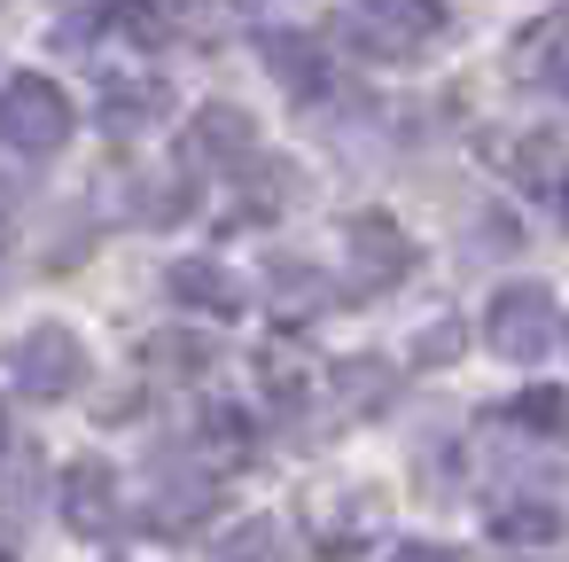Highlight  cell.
Returning a JSON list of instances; mask_svg holds the SVG:
<instances>
[{"label":"cell","mask_w":569,"mask_h":562,"mask_svg":"<svg viewBox=\"0 0 569 562\" xmlns=\"http://www.w3.org/2000/svg\"><path fill=\"white\" fill-rule=\"evenodd\" d=\"M483 344L499 352V359H546L553 344H561V305L538 289V282H507L491 305H483Z\"/></svg>","instance_id":"1"},{"label":"cell","mask_w":569,"mask_h":562,"mask_svg":"<svg viewBox=\"0 0 569 562\" xmlns=\"http://www.w3.org/2000/svg\"><path fill=\"white\" fill-rule=\"evenodd\" d=\"M0 141L24 157H56L71 141V95L56 79H9L0 87Z\"/></svg>","instance_id":"2"},{"label":"cell","mask_w":569,"mask_h":562,"mask_svg":"<svg viewBox=\"0 0 569 562\" xmlns=\"http://www.w3.org/2000/svg\"><path fill=\"white\" fill-rule=\"evenodd\" d=\"M9 375H17V391H32V398H63V391L87 383V344H79L63 321H48V328H32V336L9 352Z\"/></svg>","instance_id":"3"},{"label":"cell","mask_w":569,"mask_h":562,"mask_svg":"<svg viewBox=\"0 0 569 562\" xmlns=\"http://www.w3.org/2000/svg\"><path fill=\"white\" fill-rule=\"evenodd\" d=\"M367 40L375 48H413L429 32H445V0H359Z\"/></svg>","instance_id":"4"},{"label":"cell","mask_w":569,"mask_h":562,"mask_svg":"<svg viewBox=\"0 0 569 562\" xmlns=\"http://www.w3.org/2000/svg\"><path fill=\"white\" fill-rule=\"evenodd\" d=\"M188 141H196V157H203V165H250V141H258V126H250V110H227V102H211V110L188 126Z\"/></svg>","instance_id":"5"},{"label":"cell","mask_w":569,"mask_h":562,"mask_svg":"<svg viewBox=\"0 0 569 562\" xmlns=\"http://www.w3.org/2000/svg\"><path fill=\"white\" fill-rule=\"evenodd\" d=\"M110 507H118L110 469H102V461H79V469L63 476V515H71V531H110Z\"/></svg>","instance_id":"6"},{"label":"cell","mask_w":569,"mask_h":562,"mask_svg":"<svg viewBox=\"0 0 569 562\" xmlns=\"http://www.w3.org/2000/svg\"><path fill=\"white\" fill-rule=\"evenodd\" d=\"M172 297H196V305H219V313H234V282H227V274H211V258H188V266H172Z\"/></svg>","instance_id":"7"},{"label":"cell","mask_w":569,"mask_h":562,"mask_svg":"<svg viewBox=\"0 0 569 562\" xmlns=\"http://www.w3.org/2000/svg\"><path fill=\"white\" fill-rule=\"evenodd\" d=\"M499 531H507V539H553L561 523H553V507H507Z\"/></svg>","instance_id":"8"},{"label":"cell","mask_w":569,"mask_h":562,"mask_svg":"<svg viewBox=\"0 0 569 562\" xmlns=\"http://www.w3.org/2000/svg\"><path fill=\"white\" fill-rule=\"evenodd\" d=\"M390 562H452V554H445V546H398Z\"/></svg>","instance_id":"9"},{"label":"cell","mask_w":569,"mask_h":562,"mask_svg":"<svg viewBox=\"0 0 569 562\" xmlns=\"http://www.w3.org/2000/svg\"><path fill=\"white\" fill-rule=\"evenodd\" d=\"M172 9H196V0H172Z\"/></svg>","instance_id":"10"},{"label":"cell","mask_w":569,"mask_h":562,"mask_svg":"<svg viewBox=\"0 0 569 562\" xmlns=\"http://www.w3.org/2000/svg\"><path fill=\"white\" fill-rule=\"evenodd\" d=\"M561 204H569V188H561Z\"/></svg>","instance_id":"11"}]
</instances>
